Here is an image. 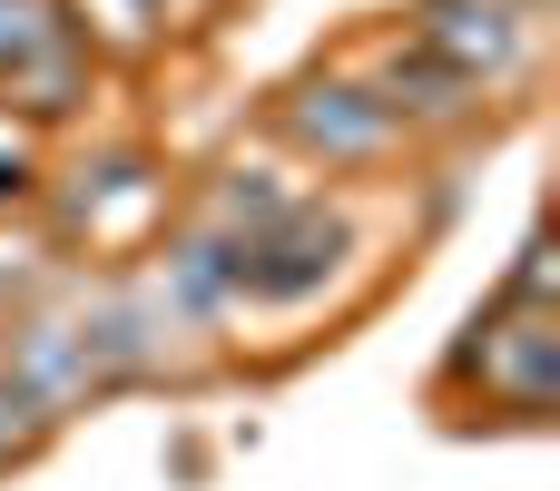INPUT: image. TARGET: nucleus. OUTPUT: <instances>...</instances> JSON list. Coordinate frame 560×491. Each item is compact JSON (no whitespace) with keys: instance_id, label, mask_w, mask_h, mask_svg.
Returning a JSON list of instances; mask_svg holds the SVG:
<instances>
[{"instance_id":"7ed1b4c3","label":"nucleus","mask_w":560,"mask_h":491,"mask_svg":"<svg viewBox=\"0 0 560 491\" xmlns=\"http://www.w3.org/2000/svg\"><path fill=\"white\" fill-rule=\"evenodd\" d=\"M404 39H423L443 69H463L482 98H502L541 59V10H522V0H413Z\"/></svg>"},{"instance_id":"f257e3e1","label":"nucleus","mask_w":560,"mask_h":491,"mask_svg":"<svg viewBox=\"0 0 560 491\" xmlns=\"http://www.w3.org/2000/svg\"><path fill=\"white\" fill-rule=\"evenodd\" d=\"M276 148L295 167H325V177H384L413 157V128L384 108V89L354 59H325V69L276 89Z\"/></svg>"},{"instance_id":"9b49d317","label":"nucleus","mask_w":560,"mask_h":491,"mask_svg":"<svg viewBox=\"0 0 560 491\" xmlns=\"http://www.w3.org/2000/svg\"><path fill=\"white\" fill-rule=\"evenodd\" d=\"M39 443H49V413H39V404L0 374V472H10V463H30Z\"/></svg>"},{"instance_id":"1a4fd4ad","label":"nucleus","mask_w":560,"mask_h":491,"mask_svg":"<svg viewBox=\"0 0 560 491\" xmlns=\"http://www.w3.org/2000/svg\"><path fill=\"white\" fill-rule=\"evenodd\" d=\"M39 187H49V157H39V128L0 118V217H10V207H39Z\"/></svg>"},{"instance_id":"f03ea898","label":"nucleus","mask_w":560,"mask_h":491,"mask_svg":"<svg viewBox=\"0 0 560 491\" xmlns=\"http://www.w3.org/2000/svg\"><path fill=\"white\" fill-rule=\"evenodd\" d=\"M354 256H364V217L345 197H305L295 217H276L246 246V305L236 315H315Z\"/></svg>"},{"instance_id":"423d86ee","label":"nucleus","mask_w":560,"mask_h":491,"mask_svg":"<svg viewBox=\"0 0 560 491\" xmlns=\"http://www.w3.org/2000/svg\"><path fill=\"white\" fill-rule=\"evenodd\" d=\"M98 98V49L59 20L20 69H0V118H20V128H69L79 108Z\"/></svg>"},{"instance_id":"39448f33","label":"nucleus","mask_w":560,"mask_h":491,"mask_svg":"<svg viewBox=\"0 0 560 491\" xmlns=\"http://www.w3.org/2000/svg\"><path fill=\"white\" fill-rule=\"evenodd\" d=\"M0 374L49 413V423H69L89 394H108L98 374H89V344H79V325L69 315H20L10 325V344H0Z\"/></svg>"},{"instance_id":"9d476101","label":"nucleus","mask_w":560,"mask_h":491,"mask_svg":"<svg viewBox=\"0 0 560 491\" xmlns=\"http://www.w3.org/2000/svg\"><path fill=\"white\" fill-rule=\"evenodd\" d=\"M59 20H69L59 0H0V69H20V59H30Z\"/></svg>"},{"instance_id":"f8f14e48","label":"nucleus","mask_w":560,"mask_h":491,"mask_svg":"<svg viewBox=\"0 0 560 491\" xmlns=\"http://www.w3.org/2000/svg\"><path fill=\"white\" fill-rule=\"evenodd\" d=\"M148 10H158V30H197V20H207L217 0H148Z\"/></svg>"},{"instance_id":"6e6552de","label":"nucleus","mask_w":560,"mask_h":491,"mask_svg":"<svg viewBox=\"0 0 560 491\" xmlns=\"http://www.w3.org/2000/svg\"><path fill=\"white\" fill-rule=\"evenodd\" d=\"M79 10H89V20H69V30H79V39L98 49V59H148V49L167 39L148 0H79Z\"/></svg>"},{"instance_id":"20e7f679","label":"nucleus","mask_w":560,"mask_h":491,"mask_svg":"<svg viewBox=\"0 0 560 491\" xmlns=\"http://www.w3.org/2000/svg\"><path fill=\"white\" fill-rule=\"evenodd\" d=\"M364 79H374V89H384V108L413 128V148H423V138H453V128H472V118H482V89H472L463 69H443V59H433L423 39H404V30L364 59Z\"/></svg>"},{"instance_id":"0eeeda50","label":"nucleus","mask_w":560,"mask_h":491,"mask_svg":"<svg viewBox=\"0 0 560 491\" xmlns=\"http://www.w3.org/2000/svg\"><path fill=\"white\" fill-rule=\"evenodd\" d=\"M305 197H315V187H305V167H295V157H266V148H256V157H226V167L207 177V207H197V217L256 246V236H266L276 217H295Z\"/></svg>"}]
</instances>
